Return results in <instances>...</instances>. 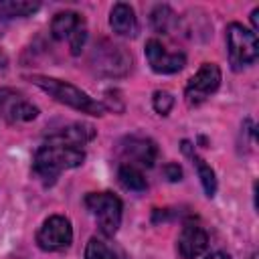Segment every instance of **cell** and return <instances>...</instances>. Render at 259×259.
Returning a JSON list of instances; mask_svg holds the SVG:
<instances>
[{
  "label": "cell",
  "mask_w": 259,
  "mask_h": 259,
  "mask_svg": "<svg viewBox=\"0 0 259 259\" xmlns=\"http://www.w3.org/2000/svg\"><path fill=\"white\" fill-rule=\"evenodd\" d=\"M150 24L160 34H172L178 28V14L168 4H158L150 12Z\"/></svg>",
  "instance_id": "2e32d148"
},
{
  "label": "cell",
  "mask_w": 259,
  "mask_h": 259,
  "mask_svg": "<svg viewBox=\"0 0 259 259\" xmlns=\"http://www.w3.org/2000/svg\"><path fill=\"white\" fill-rule=\"evenodd\" d=\"M204 259H231L227 253H223V251H214V253H210V255H206Z\"/></svg>",
  "instance_id": "603a6c76"
},
{
  "label": "cell",
  "mask_w": 259,
  "mask_h": 259,
  "mask_svg": "<svg viewBox=\"0 0 259 259\" xmlns=\"http://www.w3.org/2000/svg\"><path fill=\"white\" fill-rule=\"evenodd\" d=\"M257 16H259V8H253V12H251V26H253L251 32H255V34L259 30V18Z\"/></svg>",
  "instance_id": "7402d4cb"
},
{
  "label": "cell",
  "mask_w": 259,
  "mask_h": 259,
  "mask_svg": "<svg viewBox=\"0 0 259 259\" xmlns=\"http://www.w3.org/2000/svg\"><path fill=\"white\" fill-rule=\"evenodd\" d=\"M71 243H73V227L69 217L65 214H51L36 231V245L42 251L49 253L65 251L71 247Z\"/></svg>",
  "instance_id": "52a82bcc"
},
{
  "label": "cell",
  "mask_w": 259,
  "mask_h": 259,
  "mask_svg": "<svg viewBox=\"0 0 259 259\" xmlns=\"http://www.w3.org/2000/svg\"><path fill=\"white\" fill-rule=\"evenodd\" d=\"M95 136H97V130L91 123H87V121H75V123H69V125L57 130L55 134H51L47 138V142L61 144V146H71V148H83Z\"/></svg>",
  "instance_id": "8fae6325"
},
{
  "label": "cell",
  "mask_w": 259,
  "mask_h": 259,
  "mask_svg": "<svg viewBox=\"0 0 259 259\" xmlns=\"http://www.w3.org/2000/svg\"><path fill=\"white\" fill-rule=\"evenodd\" d=\"M227 51L233 71H241L253 65L259 55L257 34L239 22H231L227 26Z\"/></svg>",
  "instance_id": "5b68a950"
},
{
  "label": "cell",
  "mask_w": 259,
  "mask_h": 259,
  "mask_svg": "<svg viewBox=\"0 0 259 259\" xmlns=\"http://www.w3.org/2000/svg\"><path fill=\"white\" fill-rule=\"evenodd\" d=\"M26 79L32 85H36L38 89H42L47 95H51L55 101H59L71 109H77L87 115H103L107 111L103 101L93 99L89 93H85L83 89H79L77 85H73L69 81L49 77V75H28Z\"/></svg>",
  "instance_id": "7a4b0ae2"
},
{
  "label": "cell",
  "mask_w": 259,
  "mask_h": 259,
  "mask_svg": "<svg viewBox=\"0 0 259 259\" xmlns=\"http://www.w3.org/2000/svg\"><path fill=\"white\" fill-rule=\"evenodd\" d=\"M146 59L154 73L158 75H174L186 67V55L184 53H170L158 38L146 40Z\"/></svg>",
  "instance_id": "9c48e42d"
},
{
  "label": "cell",
  "mask_w": 259,
  "mask_h": 259,
  "mask_svg": "<svg viewBox=\"0 0 259 259\" xmlns=\"http://www.w3.org/2000/svg\"><path fill=\"white\" fill-rule=\"evenodd\" d=\"M85 259H115L111 247L99 237H91L85 245Z\"/></svg>",
  "instance_id": "ac0fdd59"
},
{
  "label": "cell",
  "mask_w": 259,
  "mask_h": 259,
  "mask_svg": "<svg viewBox=\"0 0 259 259\" xmlns=\"http://www.w3.org/2000/svg\"><path fill=\"white\" fill-rule=\"evenodd\" d=\"M162 174H164L170 182H178V180H182V168H180V164H176V162H168V164H164V166H162Z\"/></svg>",
  "instance_id": "44dd1931"
},
{
  "label": "cell",
  "mask_w": 259,
  "mask_h": 259,
  "mask_svg": "<svg viewBox=\"0 0 259 259\" xmlns=\"http://www.w3.org/2000/svg\"><path fill=\"white\" fill-rule=\"evenodd\" d=\"M251 259H257V253H253V255H251Z\"/></svg>",
  "instance_id": "d4e9b609"
},
{
  "label": "cell",
  "mask_w": 259,
  "mask_h": 259,
  "mask_svg": "<svg viewBox=\"0 0 259 259\" xmlns=\"http://www.w3.org/2000/svg\"><path fill=\"white\" fill-rule=\"evenodd\" d=\"M152 107H154V111L158 115H168L172 111V107H174V95L170 91H166V89L154 91V95H152Z\"/></svg>",
  "instance_id": "d6986e66"
},
{
  "label": "cell",
  "mask_w": 259,
  "mask_h": 259,
  "mask_svg": "<svg viewBox=\"0 0 259 259\" xmlns=\"http://www.w3.org/2000/svg\"><path fill=\"white\" fill-rule=\"evenodd\" d=\"M89 65L99 77L117 79L125 77L132 69V55L125 51V47L115 45L107 38H101L93 45L89 55Z\"/></svg>",
  "instance_id": "3957f363"
},
{
  "label": "cell",
  "mask_w": 259,
  "mask_h": 259,
  "mask_svg": "<svg viewBox=\"0 0 259 259\" xmlns=\"http://www.w3.org/2000/svg\"><path fill=\"white\" fill-rule=\"evenodd\" d=\"M117 180L125 190H132V192H144L148 188V180H146L142 168L132 166V164H119Z\"/></svg>",
  "instance_id": "e0dca14e"
},
{
  "label": "cell",
  "mask_w": 259,
  "mask_h": 259,
  "mask_svg": "<svg viewBox=\"0 0 259 259\" xmlns=\"http://www.w3.org/2000/svg\"><path fill=\"white\" fill-rule=\"evenodd\" d=\"M109 26L117 36L134 38L138 34V16L134 8L125 2H115L109 10Z\"/></svg>",
  "instance_id": "7c38bea8"
},
{
  "label": "cell",
  "mask_w": 259,
  "mask_h": 259,
  "mask_svg": "<svg viewBox=\"0 0 259 259\" xmlns=\"http://www.w3.org/2000/svg\"><path fill=\"white\" fill-rule=\"evenodd\" d=\"M221 81H223L221 67L217 63H202L184 87L186 103L190 107H196V105L204 103L212 93H217V89L221 87Z\"/></svg>",
  "instance_id": "8992f818"
},
{
  "label": "cell",
  "mask_w": 259,
  "mask_h": 259,
  "mask_svg": "<svg viewBox=\"0 0 259 259\" xmlns=\"http://www.w3.org/2000/svg\"><path fill=\"white\" fill-rule=\"evenodd\" d=\"M178 253L182 259H196L208 249V235L196 221H186L178 235Z\"/></svg>",
  "instance_id": "30bf717a"
},
{
  "label": "cell",
  "mask_w": 259,
  "mask_h": 259,
  "mask_svg": "<svg viewBox=\"0 0 259 259\" xmlns=\"http://www.w3.org/2000/svg\"><path fill=\"white\" fill-rule=\"evenodd\" d=\"M85 162V152L83 148H71V146H61L53 142H42L38 150L34 152L32 158V174L45 184L53 186L61 172L79 168Z\"/></svg>",
  "instance_id": "6da1fadb"
},
{
  "label": "cell",
  "mask_w": 259,
  "mask_h": 259,
  "mask_svg": "<svg viewBox=\"0 0 259 259\" xmlns=\"http://www.w3.org/2000/svg\"><path fill=\"white\" fill-rule=\"evenodd\" d=\"M40 8L38 2L30 0H0V26L14 18H26L32 16Z\"/></svg>",
  "instance_id": "9a60e30c"
},
{
  "label": "cell",
  "mask_w": 259,
  "mask_h": 259,
  "mask_svg": "<svg viewBox=\"0 0 259 259\" xmlns=\"http://www.w3.org/2000/svg\"><path fill=\"white\" fill-rule=\"evenodd\" d=\"M87 210L93 214L101 235L113 237L119 231L121 225V214H123V204L119 196L113 192H89L83 198Z\"/></svg>",
  "instance_id": "277c9868"
},
{
  "label": "cell",
  "mask_w": 259,
  "mask_h": 259,
  "mask_svg": "<svg viewBox=\"0 0 259 259\" xmlns=\"http://www.w3.org/2000/svg\"><path fill=\"white\" fill-rule=\"evenodd\" d=\"M117 150L123 158V164H132L138 168H152L158 158L156 142L146 136H125L119 140Z\"/></svg>",
  "instance_id": "ba28073f"
},
{
  "label": "cell",
  "mask_w": 259,
  "mask_h": 259,
  "mask_svg": "<svg viewBox=\"0 0 259 259\" xmlns=\"http://www.w3.org/2000/svg\"><path fill=\"white\" fill-rule=\"evenodd\" d=\"M83 24V18L79 12H73V10H63V12H57L51 20V36L55 40H69V36L77 30V26Z\"/></svg>",
  "instance_id": "5bb4252c"
},
{
  "label": "cell",
  "mask_w": 259,
  "mask_h": 259,
  "mask_svg": "<svg viewBox=\"0 0 259 259\" xmlns=\"http://www.w3.org/2000/svg\"><path fill=\"white\" fill-rule=\"evenodd\" d=\"M85 42H87V26H85V22H83V24H79L77 30L69 36V49H71V55H73V57L81 55Z\"/></svg>",
  "instance_id": "ffe728a7"
},
{
  "label": "cell",
  "mask_w": 259,
  "mask_h": 259,
  "mask_svg": "<svg viewBox=\"0 0 259 259\" xmlns=\"http://www.w3.org/2000/svg\"><path fill=\"white\" fill-rule=\"evenodd\" d=\"M4 67H6V55L0 53V69H4Z\"/></svg>",
  "instance_id": "cb8c5ba5"
},
{
  "label": "cell",
  "mask_w": 259,
  "mask_h": 259,
  "mask_svg": "<svg viewBox=\"0 0 259 259\" xmlns=\"http://www.w3.org/2000/svg\"><path fill=\"white\" fill-rule=\"evenodd\" d=\"M182 152L190 158L192 166L196 168V174H198V178H200V184H202L204 194H206L208 198H212V196L217 194V186H219V184H217V174H214V170L210 168V164H206V160H204L202 156L196 154L194 146H192L188 140H182Z\"/></svg>",
  "instance_id": "4fadbf2b"
}]
</instances>
